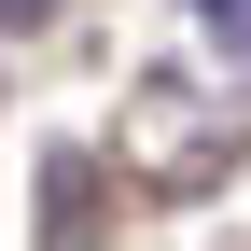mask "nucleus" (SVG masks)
<instances>
[{
	"instance_id": "nucleus-1",
	"label": "nucleus",
	"mask_w": 251,
	"mask_h": 251,
	"mask_svg": "<svg viewBox=\"0 0 251 251\" xmlns=\"http://www.w3.org/2000/svg\"><path fill=\"white\" fill-rule=\"evenodd\" d=\"M209 42H237V56H251V0H209Z\"/></svg>"
},
{
	"instance_id": "nucleus-2",
	"label": "nucleus",
	"mask_w": 251,
	"mask_h": 251,
	"mask_svg": "<svg viewBox=\"0 0 251 251\" xmlns=\"http://www.w3.org/2000/svg\"><path fill=\"white\" fill-rule=\"evenodd\" d=\"M14 14H42V0H0V28H14Z\"/></svg>"
}]
</instances>
